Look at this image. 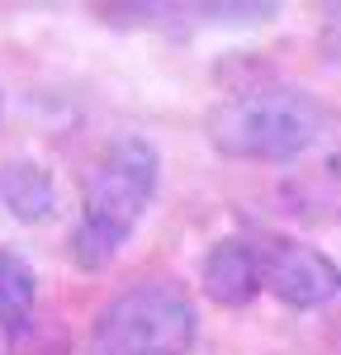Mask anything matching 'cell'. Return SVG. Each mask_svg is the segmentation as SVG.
Masks as SVG:
<instances>
[{"label":"cell","mask_w":341,"mask_h":355,"mask_svg":"<svg viewBox=\"0 0 341 355\" xmlns=\"http://www.w3.org/2000/svg\"><path fill=\"white\" fill-rule=\"evenodd\" d=\"M199 313L170 279H138L114 294L90 327V355H190Z\"/></svg>","instance_id":"cell-3"},{"label":"cell","mask_w":341,"mask_h":355,"mask_svg":"<svg viewBox=\"0 0 341 355\" xmlns=\"http://www.w3.org/2000/svg\"><path fill=\"white\" fill-rule=\"evenodd\" d=\"M157 180H161V152L152 137L119 133L95 152L81 185V218L67 246L81 270H100L123 251L147 204L157 199Z\"/></svg>","instance_id":"cell-1"},{"label":"cell","mask_w":341,"mask_h":355,"mask_svg":"<svg viewBox=\"0 0 341 355\" xmlns=\"http://www.w3.org/2000/svg\"><path fill=\"white\" fill-rule=\"evenodd\" d=\"M0 204L19 223H48L57 209V185L48 166L33 157H15L0 166Z\"/></svg>","instance_id":"cell-6"},{"label":"cell","mask_w":341,"mask_h":355,"mask_svg":"<svg viewBox=\"0 0 341 355\" xmlns=\"http://www.w3.org/2000/svg\"><path fill=\"white\" fill-rule=\"evenodd\" d=\"M33 303H38V279L24 256L0 251V336L15 341L33 327Z\"/></svg>","instance_id":"cell-7"},{"label":"cell","mask_w":341,"mask_h":355,"mask_svg":"<svg viewBox=\"0 0 341 355\" xmlns=\"http://www.w3.org/2000/svg\"><path fill=\"white\" fill-rule=\"evenodd\" d=\"M199 284H204V294L218 303V308H247V303L265 289L261 242H242V237L213 242V246H209V256H204Z\"/></svg>","instance_id":"cell-5"},{"label":"cell","mask_w":341,"mask_h":355,"mask_svg":"<svg viewBox=\"0 0 341 355\" xmlns=\"http://www.w3.org/2000/svg\"><path fill=\"white\" fill-rule=\"evenodd\" d=\"M261 261H265V289L289 308H322L341 294V266L308 242L270 237L261 242Z\"/></svg>","instance_id":"cell-4"},{"label":"cell","mask_w":341,"mask_h":355,"mask_svg":"<svg viewBox=\"0 0 341 355\" xmlns=\"http://www.w3.org/2000/svg\"><path fill=\"white\" fill-rule=\"evenodd\" d=\"M327 105L299 85H252L209 119V142L237 162H294L327 133Z\"/></svg>","instance_id":"cell-2"}]
</instances>
